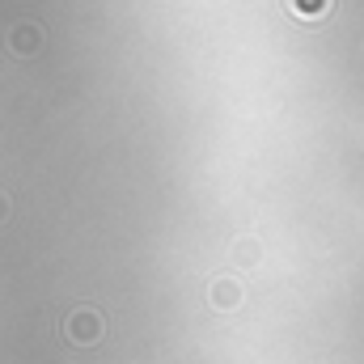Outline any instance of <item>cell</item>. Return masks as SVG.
Instances as JSON below:
<instances>
[{
    "label": "cell",
    "mask_w": 364,
    "mask_h": 364,
    "mask_svg": "<svg viewBox=\"0 0 364 364\" xmlns=\"http://www.w3.org/2000/svg\"><path fill=\"white\" fill-rule=\"evenodd\" d=\"M68 339L73 343H81V348H90V343H97L102 339V314L97 309H73L68 314Z\"/></svg>",
    "instance_id": "cell-1"
},
{
    "label": "cell",
    "mask_w": 364,
    "mask_h": 364,
    "mask_svg": "<svg viewBox=\"0 0 364 364\" xmlns=\"http://www.w3.org/2000/svg\"><path fill=\"white\" fill-rule=\"evenodd\" d=\"M208 296H212V309L229 314V309L242 305V279H233V275H216L212 288H208Z\"/></svg>",
    "instance_id": "cell-2"
},
{
    "label": "cell",
    "mask_w": 364,
    "mask_h": 364,
    "mask_svg": "<svg viewBox=\"0 0 364 364\" xmlns=\"http://www.w3.org/2000/svg\"><path fill=\"white\" fill-rule=\"evenodd\" d=\"M259 259H263V246H259L255 237H237V242L229 246V263H233V267H259Z\"/></svg>",
    "instance_id": "cell-3"
},
{
    "label": "cell",
    "mask_w": 364,
    "mask_h": 364,
    "mask_svg": "<svg viewBox=\"0 0 364 364\" xmlns=\"http://www.w3.org/2000/svg\"><path fill=\"white\" fill-rule=\"evenodd\" d=\"M38 47H43L38 26H17V30L9 34V51H17V55H34Z\"/></svg>",
    "instance_id": "cell-4"
},
{
    "label": "cell",
    "mask_w": 364,
    "mask_h": 364,
    "mask_svg": "<svg viewBox=\"0 0 364 364\" xmlns=\"http://www.w3.org/2000/svg\"><path fill=\"white\" fill-rule=\"evenodd\" d=\"M288 9H292L296 17H305V21H318V17L331 13V0H288Z\"/></svg>",
    "instance_id": "cell-5"
},
{
    "label": "cell",
    "mask_w": 364,
    "mask_h": 364,
    "mask_svg": "<svg viewBox=\"0 0 364 364\" xmlns=\"http://www.w3.org/2000/svg\"><path fill=\"white\" fill-rule=\"evenodd\" d=\"M4 212H9V208H4V199H0V220H4Z\"/></svg>",
    "instance_id": "cell-6"
}]
</instances>
